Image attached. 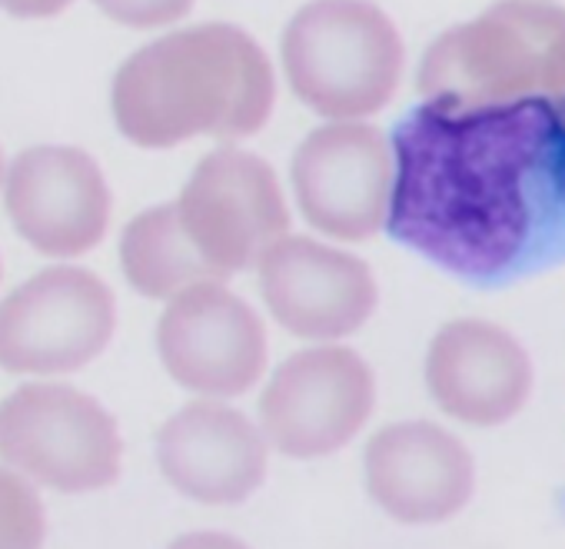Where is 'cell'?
I'll return each mask as SVG.
<instances>
[{
    "instance_id": "cell-1",
    "label": "cell",
    "mask_w": 565,
    "mask_h": 549,
    "mask_svg": "<svg viewBox=\"0 0 565 549\" xmlns=\"http://www.w3.org/2000/svg\"><path fill=\"white\" fill-rule=\"evenodd\" d=\"M390 140V240L476 291L565 263V114L555 104L419 101Z\"/></svg>"
},
{
    "instance_id": "cell-2",
    "label": "cell",
    "mask_w": 565,
    "mask_h": 549,
    "mask_svg": "<svg viewBox=\"0 0 565 549\" xmlns=\"http://www.w3.org/2000/svg\"><path fill=\"white\" fill-rule=\"evenodd\" d=\"M273 107V64L263 44L236 24H196L150 41L120 64L110 87L117 130L147 150L196 137H253Z\"/></svg>"
},
{
    "instance_id": "cell-3",
    "label": "cell",
    "mask_w": 565,
    "mask_h": 549,
    "mask_svg": "<svg viewBox=\"0 0 565 549\" xmlns=\"http://www.w3.org/2000/svg\"><path fill=\"white\" fill-rule=\"evenodd\" d=\"M419 94L459 107L539 97L565 114V8L499 0L443 31L423 54Z\"/></svg>"
},
{
    "instance_id": "cell-4",
    "label": "cell",
    "mask_w": 565,
    "mask_h": 549,
    "mask_svg": "<svg viewBox=\"0 0 565 549\" xmlns=\"http://www.w3.org/2000/svg\"><path fill=\"white\" fill-rule=\"evenodd\" d=\"M282 77L323 120H370L386 110L406 71V44L373 0H310L279 41Z\"/></svg>"
},
{
    "instance_id": "cell-5",
    "label": "cell",
    "mask_w": 565,
    "mask_h": 549,
    "mask_svg": "<svg viewBox=\"0 0 565 549\" xmlns=\"http://www.w3.org/2000/svg\"><path fill=\"white\" fill-rule=\"evenodd\" d=\"M0 463L57 493H97L120 479L124 436L90 393L34 380L0 400Z\"/></svg>"
},
{
    "instance_id": "cell-6",
    "label": "cell",
    "mask_w": 565,
    "mask_h": 549,
    "mask_svg": "<svg viewBox=\"0 0 565 549\" xmlns=\"http://www.w3.org/2000/svg\"><path fill=\"white\" fill-rule=\"evenodd\" d=\"M376 410L373 367L343 344H313L282 360L256 407V420L287 460H323L347 450Z\"/></svg>"
},
{
    "instance_id": "cell-7",
    "label": "cell",
    "mask_w": 565,
    "mask_h": 549,
    "mask_svg": "<svg viewBox=\"0 0 565 549\" xmlns=\"http://www.w3.org/2000/svg\"><path fill=\"white\" fill-rule=\"evenodd\" d=\"M114 291L84 266H47L0 304V367L64 377L94 363L114 340Z\"/></svg>"
},
{
    "instance_id": "cell-8",
    "label": "cell",
    "mask_w": 565,
    "mask_h": 549,
    "mask_svg": "<svg viewBox=\"0 0 565 549\" xmlns=\"http://www.w3.org/2000/svg\"><path fill=\"white\" fill-rule=\"evenodd\" d=\"M177 210L216 281L256 270L259 256L290 233V207L276 170L233 144L210 150L193 167Z\"/></svg>"
},
{
    "instance_id": "cell-9",
    "label": "cell",
    "mask_w": 565,
    "mask_h": 549,
    "mask_svg": "<svg viewBox=\"0 0 565 549\" xmlns=\"http://www.w3.org/2000/svg\"><path fill=\"white\" fill-rule=\"evenodd\" d=\"M290 183L313 230L347 243L373 240L393 207V140L366 120H327L297 147Z\"/></svg>"
},
{
    "instance_id": "cell-10",
    "label": "cell",
    "mask_w": 565,
    "mask_h": 549,
    "mask_svg": "<svg viewBox=\"0 0 565 549\" xmlns=\"http://www.w3.org/2000/svg\"><path fill=\"white\" fill-rule=\"evenodd\" d=\"M157 353L167 377L186 393L236 400L263 380L269 337L263 317L226 281H203L167 300Z\"/></svg>"
},
{
    "instance_id": "cell-11",
    "label": "cell",
    "mask_w": 565,
    "mask_h": 549,
    "mask_svg": "<svg viewBox=\"0 0 565 549\" xmlns=\"http://www.w3.org/2000/svg\"><path fill=\"white\" fill-rule=\"evenodd\" d=\"M256 284L276 327L310 344L360 334L380 307L370 263L313 236L276 240L256 263Z\"/></svg>"
},
{
    "instance_id": "cell-12",
    "label": "cell",
    "mask_w": 565,
    "mask_h": 549,
    "mask_svg": "<svg viewBox=\"0 0 565 549\" xmlns=\"http://www.w3.org/2000/svg\"><path fill=\"white\" fill-rule=\"evenodd\" d=\"M4 207L14 230L44 256H81L110 226L114 197L100 163L64 144L31 147L8 163Z\"/></svg>"
},
{
    "instance_id": "cell-13",
    "label": "cell",
    "mask_w": 565,
    "mask_h": 549,
    "mask_svg": "<svg viewBox=\"0 0 565 549\" xmlns=\"http://www.w3.org/2000/svg\"><path fill=\"white\" fill-rule=\"evenodd\" d=\"M366 493L403 526H436L459 516L476 493V460L446 426L429 420L390 423L363 453Z\"/></svg>"
},
{
    "instance_id": "cell-14",
    "label": "cell",
    "mask_w": 565,
    "mask_h": 549,
    "mask_svg": "<svg viewBox=\"0 0 565 549\" xmlns=\"http://www.w3.org/2000/svg\"><path fill=\"white\" fill-rule=\"evenodd\" d=\"M269 440L230 400H193L157 433V466L186 499L203 506L246 503L269 473Z\"/></svg>"
},
{
    "instance_id": "cell-15",
    "label": "cell",
    "mask_w": 565,
    "mask_h": 549,
    "mask_svg": "<svg viewBox=\"0 0 565 549\" xmlns=\"http://www.w3.org/2000/svg\"><path fill=\"white\" fill-rule=\"evenodd\" d=\"M423 370L433 403L449 420L479 430L519 416L535 387V367L522 340L479 317L439 327Z\"/></svg>"
},
{
    "instance_id": "cell-16",
    "label": "cell",
    "mask_w": 565,
    "mask_h": 549,
    "mask_svg": "<svg viewBox=\"0 0 565 549\" xmlns=\"http://www.w3.org/2000/svg\"><path fill=\"white\" fill-rule=\"evenodd\" d=\"M120 270L147 300H173L186 287L216 281V273L190 240L177 200L137 213L120 233Z\"/></svg>"
},
{
    "instance_id": "cell-17",
    "label": "cell",
    "mask_w": 565,
    "mask_h": 549,
    "mask_svg": "<svg viewBox=\"0 0 565 549\" xmlns=\"http://www.w3.org/2000/svg\"><path fill=\"white\" fill-rule=\"evenodd\" d=\"M47 506L41 486L0 463V549H44Z\"/></svg>"
},
{
    "instance_id": "cell-18",
    "label": "cell",
    "mask_w": 565,
    "mask_h": 549,
    "mask_svg": "<svg viewBox=\"0 0 565 549\" xmlns=\"http://www.w3.org/2000/svg\"><path fill=\"white\" fill-rule=\"evenodd\" d=\"M94 4L120 28L130 31H157L180 24L196 0H94Z\"/></svg>"
},
{
    "instance_id": "cell-19",
    "label": "cell",
    "mask_w": 565,
    "mask_h": 549,
    "mask_svg": "<svg viewBox=\"0 0 565 549\" xmlns=\"http://www.w3.org/2000/svg\"><path fill=\"white\" fill-rule=\"evenodd\" d=\"M167 549H253V546L223 529H193L177 536Z\"/></svg>"
},
{
    "instance_id": "cell-20",
    "label": "cell",
    "mask_w": 565,
    "mask_h": 549,
    "mask_svg": "<svg viewBox=\"0 0 565 549\" xmlns=\"http://www.w3.org/2000/svg\"><path fill=\"white\" fill-rule=\"evenodd\" d=\"M71 4H74V0H0V11L24 18V21H41V18L64 14Z\"/></svg>"
},
{
    "instance_id": "cell-21",
    "label": "cell",
    "mask_w": 565,
    "mask_h": 549,
    "mask_svg": "<svg viewBox=\"0 0 565 549\" xmlns=\"http://www.w3.org/2000/svg\"><path fill=\"white\" fill-rule=\"evenodd\" d=\"M4 177H8V160H4V150H0V187H4Z\"/></svg>"
}]
</instances>
